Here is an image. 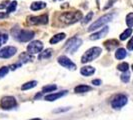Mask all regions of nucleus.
Listing matches in <instances>:
<instances>
[{"label": "nucleus", "instance_id": "1", "mask_svg": "<svg viewBox=\"0 0 133 120\" xmlns=\"http://www.w3.org/2000/svg\"><path fill=\"white\" fill-rule=\"evenodd\" d=\"M61 22L65 24H74L82 19V13L80 11H72V12H64L59 16Z\"/></svg>", "mask_w": 133, "mask_h": 120}, {"label": "nucleus", "instance_id": "2", "mask_svg": "<svg viewBox=\"0 0 133 120\" xmlns=\"http://www.w3.org/2000/svg\"><path fill=\"white\" fill-rule=\"evenodd\" d=\"M102 52V49L100 47H91L87 50L85 53L81 57V62L82 63H87L90 61L95 60Z\"/></svg>", "mask_w": 133, "mask_h": 120}, {"label": "nucleus", "instance_id": "3", "mask_svg": "<svg viewBox=\"0 0 133 120\" xmlns=\"http://www.w3.org/2000/svg\"><path fill=\"white\" fill-rule=\"evenodd\" d=\"M112 18H113V14H111V13L105 14V15L101 16L100 18H98L97 20H95V22H93V23H92L90 26L88 27L87 31L91 32V31L96 30L97 28H100V27H102L103 25H105L106 23L110 22V21L112 20Z\"/></svg>", "mask_w": 133, "mask_h": 120}, {"label": "nucleus", "instance_id": "4", "mask_svg": "<svg viewBox=\"0 0 133 120\" xmlns=\"http://www.w3.org/2000/svg\"><path fill=\"white\" fill-rule=\"evenodd\" d=\"M82 44V40L78 37H72L65 44V50L69 53H74Z\"/></svg>", "mask_w": 133, "mask_h": 120}, {"label": "nucleus", "instance_id": "5", "mask_svg": "<svg viewBox=\"0 0 133 120\" xmlns=\"http://www.w3.org/2000/svg\"><path fill=\"white\" fill-rule=\"evenodd\" d=\"M34 32L31 30H18L17 33L14 34V38L18 40L19 42H27V41H30L34 37Z\"/></svg>", "mask_w": 133, "mask_h": 120}, {"label": "nucleus", "instance_id": "6", "mask_svg": "<svg viewBox=\"0 0 133 120\" xmlns=\"http://www.w3.org/2000/svg\"><path fill=\"white\" fill-rule=\"evenodd\" d=\"M17 102L13 96H4L0 101V106L4 110H9L16 106Z\"/></svg>", "mask_w": 133, "mask_h": 120}, {"label": "nucleus", "instance_id": "7", "mask_svg": "<svg viewBox=\"0 0 133 120\" xmlns=\"http://www.w3.org/2000/svg\"><path fill=\"white\" fill-rule=\"evenodd\" d=\"M127 97L123 94H119V95H116L113 98V100L111 101V106L113 107L114 109H120L123 106H125L127 104Z\"/></svg>", "mask_w": 133, "mask_h": 120}, {"label": "nucleus", "instance_id": "8", "mask_svg": "<svg viewBox=\"0 0 133 120\" xmlns=\"http://www.w3.org/2000/svg\"><path fill=\"white\" fill-rule=\"evenodd\" d=\"M43 49V43L39 40H34L31 41L27 45V52L30 54H36L39 53Z\"/></svg>", "mask_w": 133, "mask_h": 120}, {"label": "nucleus", "instance_id": "9", "mask_svg": "<svg viewBox=\"0 0 133 120\" xmlns=\"http://www.w3.org/2000/svg\"><path fill=\"white\" fill-rule=\"evenodd\" d=\"M28 23L31 25H39L48 23V14H42L40 16H30L28 17Z\"/></svg>", "mask_w": 133, "mask_h": 120}, {"label": "nucleus", "instance_id": "10", "mask_svg": "<svg viewBox=\"0 0 133 120\" xmlns=\"http://www.w3.org/2000/svg\"><path fill=\"white\" fill-rule=\"evenodd\" d=\"M17 52V48L14 46H6L0 49V58L7 59L12 57Z\"/></svg>", "mask_w": 133, "mask_h": 120}, {"label": "nucleus", "instance_id": "11", "mask_svg": "<svg viewBox=\"0 0 133 120\" xmlns=\"http://www.w3.org/2000/svg\"><path fill=\"white\" fill-rule=\"evenodd\" d=\"M57 60H58V63H59L61 66H63L64 68L68 69V70H75L76 69L75 63H73L67 56H64V55L59 56Z\"/></svg>", "mask_w": 133, "mask_h": 120}, {"label": "nucleus", "instance_id": "12", "mask_svg": "<svg viewBox=\"0 0 133 120\" xmlns=\"http://www.w3.org/2000/svg\"><path fill=\"white\" fill-rule=\"evenodd\" d=\"M108 31H109V27L108 26H104L100 31L98 32H95V33L91 34L90 36H89V38L90 40H98V39H101V38H103L104 36H106L107 33H108Z\"/></svg>", "mask_w": 133, "mask_h": 120}, {"label": "nucleus", "instance_id": "13", "mask_svg": "<svg viewBox=\"0 0 133 120\" xmlns=\"http://www.w3.org/2000/svg\"><path fill=\"white\" fill-rule=\"evenodd\" d=\"M67 92H68V91L64 90V91H60V92H56V93L48 94V95L45 96V100H46V101H49V102H52V101H55V100L61 98L62 96L66 95Z\"/></svg>", "mask_w": 133, "mask_h": 120}, {"label": "nucleus", "instance_id": "14", "mask_svg": "<svg viewBox=\"0 0 133 120\" xmlns=\"http://www.w3.org/2000/svg\"><path fill=\"white\" fill-rule=\"evenodd\" d=\"M118 46H119V41L116 39H109L104 42V47L106 48L107 51H112Z\"/></svg>", "mask_w": 133, "mask_h": 120}, {"label": "nucleus", "instance_id": "15", "mask_svg": "<svg viewBox=\"0 0 133 120\" xmlns=\"http://www.w3.org/2000/svg\"><path fill=\"white\" fill-rule=\"evenodd\" d=\"M45 7H46V3L45 2H43V1H35L33 3H31L30 9L33 10V11H37V10L44 9Z\"/></svg>", "mask_w": 133, "mask_h": 120}, {"label": "nucleus", "instance_id": "16", "mask_svg": "<svg viewBox=\"0 0 133 120\" xmlns=\"http://www.w3.org/2000/svg\"><path fill=\"white\" fill-rule=\"evenodd\" d=\"M80 73L83 76H90L95 73V68L92 66H83L80 69Z\"/></svg>", "mask_w": 133, "mask_h": 120}, {"label": "nucleus", "instance_id": "17", "mask_svg": "<svg viewBox=\"0 0 133 120\" xmlns=\"http://www.w3.org/2000/svg\"><path fill=\"white\" fill-rule=\"evenodd\" d=\"M126 55L127 52L124 48H118L116 50V52H115V58L118 60H122L126 57Z\"/></svg>", "mask_w": 133, "mask_h": 120}, {"label": "nucleus", "instance_id": "18", "mask_svg": "<svg viewBox=\"0 0 133 120\" xmlns=\"http://www.w3.org/2000/svg\"><path fill=\"white\" fill-rule=\"evenodd\" d=\"M65 34L64 33H58L56 34V35H54L53 37L50 39V44H56V43H58V42H60V41H62V40L65 38Z\"/></svg>", "mask_w": 133, "mask_h": 120}, {"label": "nucleus", "instance_id": "19", "mask_svg": "<svg viewBox=\"0 0 133 120\" xmlns=\"http://www.w3.org/2000/svg\"><path fill=\"white\" fill-rule=\"evenodd\" d=\"M91 90V87L88 86V85H84V84H81V85H78L74 88V91L76 93H84V92H87V91H90Z\"/></svg>", "mask_w": 133, "mask_h": 120}, {"label": "nucleus", "instance_id": "20", "mask_svg": "<svg viewBox=\"0 0 133 120\" xmlns=\"http://www.w3.org/2000/svg\"><path fill=\"white\" fill-rule=\"evenodd\" d=\"M52 55V49L51 48H48L46 50H44L43 52H40L39 56H38V59H45V58H49L50 56Z\"/></svg>", "mask_w": 133, "mask_h": 120}, {"label": "nucleus", "instance_id": "21", "mask_svg": "<svg viewBox=\"0 0 133 120\" xmlns=\"http://www.w3.org/2000/svg\"><path fill=\"white\" fill-rule=\"evenodd\" d=\"M36 85H37V81H35V80L29 81V82H26L25 84H23L22 87H21V89H22V90H29V89L34 88Z\"/></svg>", "mask_w": 133, "mask_h": 120}, {"label": "nucleus", "instance_id": "22", "mask_svg": "<svg viewBox=\"0 0 133 120\" xmlns=\"http://www.w3.org/2000/svg\"><path fill=\"white\" fill-rule=\"evenodd\" d=\"M132 34V29L131 28H127L126 30H124L122 33L120 34V40H122V41H124V40H126L130 35Z\"/></svg>", "mask_w": 133, "mask_h": 120}, {"label": "nucleus", "instance_id": "23", "mask_svg": "<svg viewBox=\"0 0 133 120\" xmlns=\"http://www.w3.org/2000/svg\"><path fill=\"white\" fill-rule=\"evenodd\" d=\"M30 55H31V54L28 53V52H27V53H22L21 55H20L19 58L23 63H25V62H29V61H32V60H33Z\"/></svg>", "mask_w": 133, "mask_h": 120}, {"label": "nucleus", "instance_id": "24", "mask_svg": "<svg viewBox=\"0 0 133 120\" xmlns=\"http://www.w3.org/2000/svg\"><path fill=\"white\" fill-rule=\"evenodd\" d=\"M117 69L119 71H122V72H126L129 69V64L126 63V62H122V63H120V64L117 65Z\"/></svg>", "mask_w": 133, "mask_h": 120}, {"label": "nucleus", "instance_id": "25", "mask_svg": "<svg viewBox=\"0 0 133 120\" xmlns=\"http://www.w3.org/2000/svg\"><path fill=\"white\" fill-rule=\"evenodd\" d=\"M57 86L54 85V84H51V85H46L42 88V92L43 93H47V92H52L54 90H56Z\"/></svg>", "mask_w": 133, "mask_h": 120}, {"label": "nucleus", "instance_id": "26", "mask_svg": "<svg viewBox=\"0 0 133 120\" xmlns=\"http://www.w3.org/2000/svg\"><path fill=\"white\" fill-rule=\"evenodd\" d=\"M16 7H17V2H16V1L11 2V3L6 7V12L7 13H11V12H13V11H15Z\"/></svg>", "mask_w": 133, "mask_h": 120}, {"label": "nucleus", "instance_id": "27", "mask_svg": "<svg viewBox=\"0 0 133 120\" xmlns=\"http://www.w3.org/2000/svg\"><path fill=\"white\" fill-rule=\"evenodd\" d=\"M126 24L129 28H132L133 27V13L132 12H131V13H129V14H127Z\"/></svg>", "mask_w": 133, "mask_h": 120}, {"label": "nucleus", "instance_id": "28", "mask_svg": "<svg viewBox=\"0 0 133 120\" xmlns=\"http://www.w3.org/2000/svg\"><path fill=\"white\" fill-rule=\"evenodd\" d=\"M120 79L122 82H124V83H128L129 81H130V74L128 73V72H124V73H122V75L120 76Z\"/></svg>", "mask_w": 133, "mask_h": 120}, {"label": "nucleus", "instance_id": "29", "mask_svg": "<svg viewBox=\"0 0 133 120\" xmlns=\"http://www.w3.org/2000/svg\"><path fill=\"white\" fill-rule=\"evenodd\" d=\"M9 71V67L7 66H3L0 68V78H3Z\"/></svg>", "mask_w": 133, "mask_h": 120}, {"label": "nucleus", "instance_id": "30", "mask_svg": "<svg viewBox=\"0 0 133 120\" xmlns=\"http://www.w3.org/2000/svg\"><path fill=\"white\" fill-rule=\"evenodd\" d=\"M8 41V35L7 34H0V46L5 44Z\"/></svg>", "mask_w": 133, "mask_h": 120}, {"label": "nucleus", "instance_id": "31", "mask_svg": "<svg viewBox=\"0 0 133 120\" xmlns=\"http://www.w3.org/2000/svg\"><path fill=\"white\" fill-rule=\"evenodd\" d=\"M92 17H93V12H89V13L86 15V17L84 18V20L82 21V23H83V24H86L87 22H89L90 20L92 19Z\"/></svg>", "mask_w": 133, "mask_h": 120}, {"label": "nucleus", "instance_id": "32", "mask_svg": "<svg viewBox=\"0 0 133 120\" xmlns=\"http://www.w3.org/2000/svg\"><path fill=\"white\" fill-rule=\"evenodd\" d=\"M127 49L130 50V51L133 50V36L131 37V39L128 41V43H127Z\"/></svg>", "mask_w": 133, "mask_h": 120}, {"label": "nucleus", "instance_id": "33", "mask_svg": "<svg viewBox=\"0 0 133 120\" xmlns=\"http://www.w3.org/2000/svg\"><path fill=\"white\" fill-rule=\"evenodd\" d=\"M92 84H93V85H95V86H99V85H101V80H100V79L92 80Z\"/></svg>", "mask_w": 133, "mask_h": 120}, {"label": "nucleus", "instance_id": "34", "mask_svg": "<svg viewBox=\"0 0 133 120\" xmlns=\"http://www.w3.org/2000/svg\"><path fill=\"white\" fill-rule=\"evenodd\" d=\"M116 0H110L108 3H107V5L105 6V9H107V8H109L110 6H112V4H113V2H115Z\"/></svg>", "mask_w": 133, "mask_h": 120}, {"label": "nucleus", "instance_id": "35", "mask_svg": "<svg viewBox=\"0 0 133 120\" xmlns=\"http://www.w3.org/2000/svg\"><path fill=\"white\" fill-rule=\"evenodd\" d=\"M67 110H69V107H66L65 109H57V110H54V112H56V113H58V112H64V111H67Z\"/></svg>", "mask_w": 133, "mask_h": 120}, {"label": "nucleus", "instance_id": "36", "mask_svg": "<svg viewBox=\"0 0 133 120\" xmlns=\"http://www.w3.org/2000/svg\"><path fill=\"white\" fill-rule=\"evenodd\" d=\"M6 3H8V1H4L3 3H1V5H0V9H2V8H4V7H7L6 5H5Z\"/></svg>", "mask_w": 133, "mask_h": 120}, {"label": "nucleus", "instance_id": "37", "mask_svg": "<svg viewBox=\"0 0 133 120\" xmlns=\"http://www.w3.org/2000/svg\"><path fill=\"white\" fill-rule=\"evenodd\" d=\"M7 14L8 13H2V12H0V19H1V18H5V17H7Z\"/></svg>", "mask_w": 133, "mask_h": 120}, {"label": "nucleus", "instance_id": "38", "mask_svg": "<svg viewBox=\"0 0 133 120\" xmlns=\"http://www.w3.org/2000/svg\"><path fill=\"white\" fill-rule=\"evenodd\" d=\"M31 120H41L40 118H33V119H31Z\"/></svg>", "mask_w": 133, "mask_h": 120}, {"label": "nucleus", "instance_id": "39", "mask_svg": "<svg viewBox=\"0 0 133 120\" xmlns=\"http://www.w3.org/2000/svg\"><path fill=\"white\" fill-rule=\"evenodd\" d=\"M131 68H132V71H133V64H132V66H131Z\"/></svg>", "mask_w": 133, "mask_h": 120}, {"label": "nucleus", "instance_id": "40", "mask_svg": "<svg viewBox=\"0 0 133 120\" xmlns=\"http://www.w3.org/2000/svg\"><path fill=\"white\" fill-rule=\"evenodd\" d=\"M54 1H59V0H54Z\"/></svg>", "mask_w": 133, "mask_h": 120}]
</instances>
